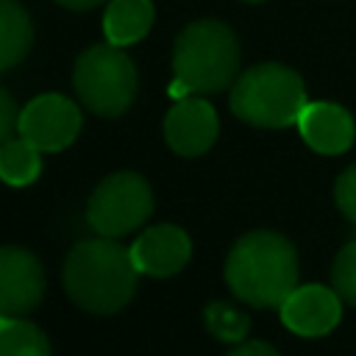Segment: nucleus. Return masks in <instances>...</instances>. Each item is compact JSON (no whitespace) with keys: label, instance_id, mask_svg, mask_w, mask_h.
<instances>
[{"label":"nucleus","instance_id":"nucleus-10","mask_svg":"<svg viewBox=\"0 0 356 356\" xmlns=\"http://www.w3.org/2000/svg\"><path fill=\"white\" fill-rule=\"evenodd\" d=\"M220 122L217 111L209 100L186 95L175 100V106L164 117V139L170 150L178 156H200L206 153L217 139Z\"/></svg>","mask_w":356,"mask_h":356},{"label":"nucleus","instance_id":"nucleus-5","mask_svg":"<svg viewBox=\"0 0 356 356\" xmlns=\"http://www.w3.org/2000/svg\"><path fill=\"white\" fill-rule=\"evenodd\" d=\"M136 67L117 44H92L72 70L81 103L97 117H120L136 97Z\"/></svg>","mask_w":356,"mask_h":356},{"label":"nucleus","instance_id":"nucleus-19","mask_svg":"<svg viewBox=\"0 0 356 356\" xmlns=\"http://www.w3.org/2000/svg\"><path fill=\"white\" fill-rule=\"evenodd\" d=\"M334 200H337V209L356 225V164L339 172L334 184Z\"/></svg>","mask_w":356,"mask_h":356},{"label":"nucleus","instance_id":"nucleus-9","mask_svg":"<svg viewBox=\"0 0 356 356\" xmlns=\"http://www.w3.org/2000/svg\"><path fill=\"white\" fill-rule=\"evenodd\" d=\"M278 314L298 337H325L339 325L342 298L323 284H303L281 300Z\"/></svg>","mask_w":356,"mask_h":356},{"label":"nucleus","instance_id":"nucleus-2","mask_svg":"<svg viewBox=\"0 0 356 356\" xmlns=\"http://www.w3.org/2000/svg\"><path fill=\"white\" fill-rule=\"evenodd\" d=\"M225 281L248 306H281L298 286V250L278 231H250L231 248Z\"/></svg>","mask_w":356,"mask_h":356},{"label":"nucleus","instance_id":"nucleus-6","mask_svg":"<svg viewBox=\"0 0 356 356\" xmlns=\"http://www.w3.org/2000/svg\"><path fill=\"white\" fill-rule=\"evenodd\" d=\"M153 214V189L136 172H111L86 203V222L97 236H125Z\"/></svg>","mask_w":356,"mask_h":356},{"label":"nucleus","instance_id":"nucleus-15","mask_svg":"<svg viewBox=\"0 0 356 356\" xmlns=\"http://www.w3.org/2000/svg\"><path fill=\"white\" fill-rule=\"evenodd\" d=\"M42 172V150L22 136L0 145V181L8 186H28Z\"/></svg>","mask_w":356,"mask_h":356},{"label":"nucleus","instance_id":"nucleus-17","mask_svg":"<svg viewBox=\"0 0 356 356\" xmlns=\"http://www.w3.org/2000/svg\"><path fill=\"white\" fill-rule=\"evenodd\" d=\"M203 320H206L209 334H214L222 342H242L248 328H250V317L242 309H236L225 300L209 303L206 312H203Z\"/></svg>","mask_w":356,"mask_h":356},{"label":"nucleus","instance_id":"nucleus-8","mask_svg":"<svg viewBox=\"0 0 356 356\" xmlns=\"http://www.w3.org/2000/svg\"><path fill=\"white\" fill-rule=\"evenodd\" d=\"M44 295L42 261L17 245L0 248V314L22 317L39 306Z\"/></svg>","mask_w":356,"mask_h":356},{"label":"nucleus","instance_id":"nucleus-21","mask_svg":"<svg viewBox=\"0 0 356 356\" xmlns=\"http://www.w3.org/2000/svg\"><path fill=\"white\" fill-rule=\"evenodd\" d=\"M228 356H278V350L273 348V345H267V342H245V345H239V348H234Z\"/></svg>","mask_w":356,"mask_h":356},{"label":"nucleus","instance_id":"nucleus-18","mask_svg":"<svg viewBox=\"0 0 356 356\" xmlns=\"http://www.w3.org/2000/svg\"><path fill=\"white\" fill-rule=\"evenodd\" d=\"M331 284H334V292L345 303L356 306V239L348 242L337 253L334 267H331Z\"/></svg>","mask_w":356,"mask_h":356},{"label":"nucleus","instance_id":"nucleus-4","mask_svg":"<svg viewBox=\"0 0 356 356\" xmlns=\"http://www.w3.org/2000/svg\"><path fill=\"white\" fill-rule=\"evenodd\" d=\"M303 78L284 64H259L242 72L231 89V111L256 128L295 125L306 106Z\"/></svg>","mask_w":356,"mask_h":356},{"label":"nucleus","instance_id":"nucleus-3","mask_svg":"<svg viewBox=\"0 0 356 356\" xmlns=\"http://www.w3.org/2000/svg\"><path fill=\"white\" fill-rule=\"evenodd\" d=\"M239 67V42L220 19H197L186 25L172 47L170 97L209 95L225 89Z\"/></svg>","mask_w":356,"mask_h":356},{"label":"nucleus","instance_id":"nucleus-23","mask_svg":"<svg viewBox=\"0 0 356 356\" xmlns=\"http://www.w3.org/2000/svg\"><path fill=\"white\" fill-rule=\"evenodd\" d=\"M245 3H259V0H245Z\"/></svg>","mask_w":356,"mask_h":356},{"label":"nucleus","instance_id":"nucleus-13","mask_svg":"<svg viewBox=\"0 0 356 356\" xmlns=\"http://www.w3.org/2000/svg\"><path fill=\"white\" fill-rule=\"evenodd\" d=\"M153 25V3L150 0H111L103 14V33L108 44L128 47L147 36Z\"/></svg>","mask_w":356,"mask_h":356},{"label":"nucleus","instance_id":"nucleus-14","mask_svg":"<svg viewBox=\"0 0 356 356\" xmlns=\"http://www.w3.org/2000/svg\"><path fill=\"white\" fill-rule=\"evenodd\" d=\"M33 42L28 11L17 0H0V72L17 67Z\"/></svg>","mask_w":356,"mask_h":356},{"label":"nucleus","instance_id":"nucleus-7","mask_svg":"<svg viewBox=\"0 0 356 356\" xmlns=\"http://www.w3.org/2000/svg\"><path fill=\"white\" fill-rule=\"evenodd\" d=\"M78 131H81V111L75 100L56 92L33 97L19 111V122H17V134L42 153H56L70 147Z\"/></svg>","mask_w":356,"mask_h":356},{"label":"nucleus","instance_id":"nucleus-16","mask_svg":"<svg viewBox=\"0 0 356 356\" xmlns=\"http://www.w3.org/2000/svg\"><path fill=\"white\" fill-rule=\"evenodd\" d=\"M0 356H50V342L39 325L0 314Z\"/></svg>","mask_w":356,"mask_h":356},{"label":"nucleus","instance_id":"nucleus-12","mask_svg":"<svg viewBox=\"0 0 356 356\" xmlns=\"http://www.w3.org/2000/svg\"><path fill=\"white\" fill-rule=\"evenodd\" d=\"M295 125H298L303 142L323 156H339L356 139V122H353L350 111H345L342 106L328 103V100L306 103Z\"/></svg>","mask_w":356,"mask_h":356},{"label":"nucleus","instance_id":"nucleus-20","mask_svg":"<svg viewBox=\"0 0 356 356\" xmlns=\"http://www.w3.org/2000/svg\"><path fill=\"white\" fill-rule=\"evenodd\" d=\"M17 122H19V108L14 97L0 86V145L11 139V134L17 131Z\"/></svg>","mask_w":356,"mask_h":356},{"label":"nucleus","instance_id":"nucleus-1","mask_svg":"<svg viewBox=\"0 0 356 356\" xmlns=\"http://www.w3.org/2000/svg\"><path fill=\"white\" fill-rule=\"evenodd\" d=\"M61 278L75 306L92 314H114L134 298L139 270L131 248H122L111 236H95L70 250Z\"/></svg>","mask_w":356,"mask_h":356},{"label":"nucleus","instance_id":"nucleus-22","mask_svg":"<svg viewBox=\"0 0 356 356\" xmlns=\"http://www.w3.org/2000/svg\"><path fill=\"white\" fill-rule=\"evenodd\" d=\"M56 3L64 6V8H70V11H89V8L100 6L103 0H56Z\"/></svg>","mask_w":356,"mask_h":356},{"label":"nucleus","instance_id":"nucleus-11","mask_svg":"<svg viewBox=\"0 0 356 356\" xmlns=\"http://www.w3.org/2000/svg\"><path fill=\"white\" fill-rule=\"evenodd\" d=\"M192 256V239L181 225L161 222L145 228L131 245V259L139 273L153 278H167L184 270Z\"/></svg>","mask_w":356,"mask_h":356}]
</instances>
